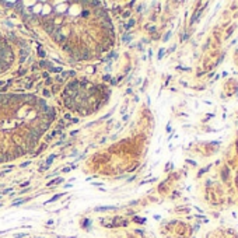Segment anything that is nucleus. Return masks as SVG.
<instances>
[{"label":"nucleus","mask_w":238,"mask_h":238,"mask_svg":"<svg viewBox=\"0 0 238 238\" xmlns=\"http://www.w3.org/2000/svg\"><path fill=\"white\" fill-rule=\"evenodd\" d=\"M44 28H45V31H46L48 34H53L58 28H56V25H55V21H53L52 18H48L46 21L44 22Z\"/></svg>","instance_id":"nucleus-1"},{"label":"nucleus","mask_w":238,"mask_h":238,"mask_svg":"<svg viewBox=\"0 0 238 238\" xmlns=\"http://www.w3.org/2000/svg\"><path fill=\"white\" fill-rule=\"evenodd\" d=\"M130 39V35H123V41H129Z\"/></svg>","instance_id":"nucleus-16"},{"label":"nucleus","mask_w":238,"mask_h":238,"mask_svg":"<svg viewBox=\"0 0 238 238\" xmlns=\"http://www.w3.org/2000/svg\"><path fill=\"white\" fill-rule=\"evenodd\" d=\"M53 158H55V156H50V157H49V158H48V160H46V167H48V165H49V164H50V162H52V161H53Z\"/></svg>","instance_id":"nucleus-11"},{"label":"nucleus","mask_w":238,"mask_h":238,"mask_svg":"<svg viewBox=\"0 0 238 238\" xmlns=\"http://www.w3.org/2000/svg\"><path fill=\"white\" fill-rule=\"evenodd\" d=\"M63 49L66 50V52L72 53V45H67V44H64V45H63Z\"/></svg>","instance_id":"nucleus-10"},{"label":"nucleus","mask_w":238,"mask_h":238,"mask_svg":"<svg viewBox=\"0 0 238 238\" xmlns=\"http://www.w3.org/2000/svg\"><path fill=\"white\" fill-rule=\"evenodd\" d=\"M168 38H170V32H168V34H165V36H164V41H167Z\"/></svg>","instance_id":"nucleus-17"},{"label":"nucleus","mask_w":238,"mask_h":238,"mask_svg":"<svg viewBox=\"0 0 238 238\" xmlns=\"http://www.w3.org/2000/svg\"><path fill=\"white\" fill-rule=\"evenodd\" d=\"M98 91H100V90H98L97 87H94V86H91V88H90V94H91V95L98 94Z\"/></svg>","instance_id":"nucleus-9"},{"label":"nucleus","mask_w":238,"mask_h":238,"mask_svg":"<svg viewBox=\"0 0 238 238\" xmlns=\"http://www.w3.org/2000/svg\"><path fill=\"white\" fill-rule=\"evenodd\" d=\"M95 16L98 17V18H102V20H111L108 17V14H106V10L102 7H97L95 8Z\"/></svg>","instance_id":"nucleus-3"},{"label":"nucleus","mask_w":238,"mask_h":238,"mask_svg":"<svg viewBox=\"0 0 238 238\" xmlns=\"http://www.w3.org/2000/svg\"><path fill=\"white\" fill-rule=\"evenodd\" d=\"M162 52H164V50H160V53H158V59H161V56H162Z\"/></svg>","instance_id":"nucleus-18"},{"label":"nucleus","mask_w":238,"mask_h":238,"mask_svg":"<svg viewBox=\"0 0 238 238\" xmlns=\"http://www.w3.org/2000/svg\"><path fill=\"white\" fill-rule=\"evenodd\" d=\"M53 38H55L56 42H59V44H62V45H64V42H66V36L60 32V30H59V28L55 31V32H53Z\"/></svg>","instance_id":"nucleus-2"},{"label":"nucleus","mask_w":238,"mask_h":238,"mask_svg":"<svg viewBox=\"0 0 238 238\" xmlns=\"http://www.w3.org/2000/svg\"><path fill=\"white\" fill-rule=\"evenodd\" d=\"M13 153H14V154H13L14 158H16V157L22 156V154H25V148H24V146H16V148H14Z\"/></svg>","instance_id":"nucleus-4"},{"label":"nucleus","mask_w":238,"mask_h":238,"mask_svg":"<svg viewBox=\"0 0 238 238\" xmlns=\"http://www.w3.org/2000/svg\"><path fill=\"white\" fill-rule=\"evenodd\" d=\"M48 129H49V123H48V122H41V123H39L38 130L41 132V133H42V132H46Z\"/></svg>","instance_id":"nucleus-6"},{"label":"nucleus","mask_w":238,"mask_h":238,"mask_svg":"<svg viewBox=\"0 0 238 238\" xmlns=\"http://www.w3.org/2000/svg\"><path fill=\"white\" fill-rule=\"evenodd\" d=\"M14 7L17 11H22V3L21 2H14Z\"/></svg>","instance_id":"nucleus-8"},{"label":"nucleus","mask_w":238,"mask_h":238,"mask_svg":"<svg viewBox=\"0 0 238 238\" xmlns=\"http://www.w3.org/2000/svg\"><path fill=\"white\" fill-rule=\"evenodd\" d=\"M88 4L90 6H95V7H97V6H101V3L100 2H88Z\"/></svg>","instance_id":"nucleus-12"},{"label":"nucleus","mask_w":238,"mask_h":238,"mask_svg":"<svg viewBox=\"0 0 238 238\" xmlns=\"http://www.w3.org/2000/svg\"><path fill=\"white\" fill-rule=\"evenodd\" d=\"M133 24H134V20H130V21H129V24H126V25H128V27L130 28V27H132V25H133Z\"/></svg>","instance_id":"nucleus-15"},{"label":"nucleus","mask_w":238,"mask_h":238,"mask_svg":"<svg viewBox=\"0 0 238 238\" xmlns=\"http://www.w3.org/2000/svg\"><path fill=\"white\" fill-rule=\"evenodd\" d=\"M64 105H66L67 108H73V106H74V100H73V98H66V100H64Z\"/></svg>","instance_id":"nucleus-7"},{"label":"nucleus","mask_w":238,"mask_h":238,"mask_svg":"<svg viewBox=\"0 0 238 238\" xmlns=\"http://www.w3.org/2000/svg\"><path fill=\"white\" fill-rule=\"evenodd\" d=\"M227 172H228V170H227V168H226V170L223 171V179H224V181H226V179H227Z\"/></svg>","instance_id":"nucleus-13"},{"label":"nucleus","mask_w":238,"mask_h":238,"mask_svg":"<svg viewBox=\"0 0 238 238\" xmlns=\"http://www.w3.org/2000/svg\"><path fill=\"white\" fill-rule=\"evenodd\" d=\"M3 161H6V156L0 153V162H3Z\"/></svg>","instance_id":"nucleus-14"},{"label":"nucleus","mask_w":238,"mask_h":238,"mask_svg":"<svg viewBox=\"0 0 238 238\" xmlns=\"http://www.w3.org/2000/svg\"><path fill=\"white\" fill-rule=\"evenodd\" d=\"M101 25H102V28H104L105 31H111V30H112V22H111V20H102Z\"/></svg>","instance_id":"nucleus-5"}]
</instances>
